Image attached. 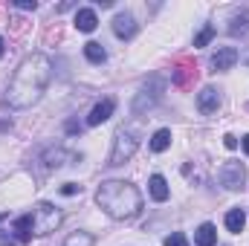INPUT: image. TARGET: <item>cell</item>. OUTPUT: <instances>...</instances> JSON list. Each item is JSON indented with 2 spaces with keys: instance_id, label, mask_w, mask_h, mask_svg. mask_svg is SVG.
I'll use <instances>...</instances> for the list:
<instances>
[{
  "instance_id": "cell-1",
  "label": "cell",
  "mask_w": 249,
  "mask_h": 246,
  "mask_svg": "<svg viewBox=\"0 0 249 246\" xmlns=\"http://www.w3.org/2000/svg\"><path fill=\"white\" fill-rule=\"evenodd\" d=\"M50 78H53V61H50L44 53H32V55H26V58L20 61V67L15 70L9 87H6L3 105L12 107V110L32 107V105L44 96Z\"/></svg>"
},
{
  "instance_id": "cell-2",
  "label": "cell",
  "mask_w": 249,
  "mask_h": 246,
  "mask_svg": "<svg viewBox=\"0 0 249 246\" xmlns=\"http://www.w3.org/2000/svg\"><path fill=\"white\" fill-rule=\"evenodd\" d=\"M96 203L99 209L113 217V220H130L139 214L142 209V194L133 183H124V180H105L96 191Z\"/></svg>"
},
{
  "instance_id": "cell-3",
  "label": "cell",
  "mask_w": 249,
  "mask_h": 246,
  "mask_svg": "<svg viewBox=\"0 0 249 246\" xmlns=\"http://www.w3.org/2000/svg\"><path fill=\"white\" fill-rule=\"evenodd\" d=\"M61 220H64L61 209L53 206V203H38V206L32 209V232H35L38 238L55 232V229L61 226Z\"/></svg>"
},
{
  "instance_id": "cell-4",
  "label": "cell",
  "mask_w": 249,
  "mask_h": 246,
  "mask_svg": "<svg viewBox=\"0 0 249 246\" xmlns=\"http://www.w3.org/2000/svg\"><path fill=\"white\" fill-rule=\"evenodd\" d=\"M136 148H139V139L130 133V130H119L116 133V139H113V151H110V159H107V165H124L133 154H136Z\"/></svg>"
},
{
  "instance_id": "cell-5",
  "label": "cell",
  "mask_w": 249,
  "mask_h": 246,
  "mask_svg": "<svg viewBox=\"0 0 249 246\" xmlns=\"http://www.w3.org/2000/svg\"><path fill=\"white\" fill-rule=\"evenodd\" d=\"M162 90H165V81H162L160 75H151V81H148V84L142 87V93L136 96V102H133V110H136V113H142V110L154 107V105L160 102Z\"/></svg>"
},
{
  "instance_id": "cell-6",
  "label": "cell",
  "mask_w": 249,
  "mask_h": 246,
  "mask_svg": "<svg viewBox=\"0 0 249 246\" xmlns=\"http://www.w3.org/2000/svg\"><path fill=\"white\" fill-rule=\"evenodd\" d=\"M217 180H220L223 188L238 191V188H244V183H247V168L241 162H223V168L217 171Z\"/></svg>"
},
{
  "instance_id": "cell-7",
  "label": "cell",
  "mask_w": 249,
  "mask_h": 246,
  "mask_svg": "<svg viewBox=\"0 0 249 246\" xmlns=\"http://www.w3.org/2000/svg\"><path fill=\"white\" fill-rule=\"evenodd\" d=\"M197 107H200V113H206V116L217 113V110H220V93H217L214 87H203V90L197 93Z\"/></svg>"
},
{
  "instance_id": "cell-8",
  "label": "cell",
  "mask_w": 249,
  "mask_h": 246,
  "mask_svg": "<svg viewBox=\"0 0 249 246\" xmlns=\"http://www.w3.org/2000/svg\"><path fill=\"white\" fill-rule=\"evenodd\" d=\"M136 20H133V15H127V12H119L116 18H113V32H116V38H122V41H130L133 35H136Z\"/></svg>"
},
{
  "instance_id": "cell-9",
  "label": "cell",
  "mask_w": 249,
  "mask_h": 246,
  "mask_svg": "<svg viewBox=\"0 0 249 246\" xmlns=\"http://www.w3.org/2000/svg\"><path fill=\"white\" fill-rule=\"evenodd\" d=\"M113 107H116V102L113 99H102L93 110H90V116H87V124L90 127H96V124H102V122H107L110 116H113Z\"/></svg>"
},
{
  "instance_id": "cell-10",
  "label": "cell",
  "mask_w": 249,
  "mask_h": 246,
  "mask_svg": "<svg viewBox=\"0 0 249 246\" xmlns=\"http://www.w3.org/2000/svg\"><path fill=\"white\" fill-rule=\"evenodd\" d=\"M238 61V50L235 47H220L214 55H212V67L217 70V72H223V70H232Z\"/></svg>"
},
{
  "instance_id": "cell-11",
  "label": "cell",
  "mask_w": 249,
  "mask_h": 246,
  "mask_svg": "<svg viewBox=\"0 0 249 246\" xmlns=\"http://www.w3.org/2000/svg\"><path fill=\"white\" fill-rule=\"evenodd\" d=\"M12 232H15V241L18 244H29L32 241V214H20L15 223H12Z\"/></svg>"
},
{
  "instance_id": "cell-12",
  "label": "cell",
  "mask_w": 249,
  "mask_h": 246,
  "mask_svg": "<svg viewBox=\"0 0 249 246\" xmlns=\"http://www.w3.org/2000/svg\"><path fill=\"white\" fill-rule=\"evenodd\" d=\"M96 26H99V18H96L93 9H78L75 12V29L78 32H93Z\"/></svg>"
},
{
  "instance_id": "cell-13",
  "label": "cell",
  "mask_w": 249,
  "mask_h": 246,
  "mask_svg": "<svg viewBox=\"0 0 249 246\" xmlns=\"http://www.w3.org/2000/svg\"><path fill=\"white\" fill-rule=\"evenodd\" d=\"M194 244L197 246H214L217 244V229H214V223H200L197 232H194Z\"/></svg>"
},
{
  "instance_id": "cell-14",
  "label": "cell",
  "mask_w": 249,
  "mask_h": 246,
  "mask_svg": "<svg viewBox=\"0 0 249 246\" xmlns=\"http://www.w3.org/2000/svg\"><path fill=\"white\" fill-rule=\"evenodd\" d=\"M244 226H247V211H244V209H229V211H226V229H229L232 235H241Z\"/></svg>"
},
{
  "instance_id": "cell-15",
  "label": "cell",
  "mask_w": 249,
  "mask_h": 246,
  "mask_svg": "<svg viewBox=\"0 0 249 246\" xmlns=\"http://www.w3.org/2000/svg\"><path fill=\"white\" fill-rule=\"evenodd\" d=\"M148 185H151V197H154L157 203H165V200H168L171 191H168V183H165L162 174H154V177L148 180Z\"/></svg>"
},
{
  "instance_id": "cell-16",
  "label": "cell",
  "mask_w": 249,
  "mask_h": 246,
  "mask_svg": "<svg viewBox=\"0 0 249 246\" xmlns=\"http://www.w3.org/2000/svg\"><path fill=\"white\" fill-rule=\"evenodd\" d=\"M84 58H87L90 64H105L107 61V50H105L102 44L90 41V44H84Z\"/></svg>"
},
{
  "instance_id": "cell-17",
  "label": "cell",
  "mask_w": 249,
  "mask_h": 246,
  "mask_svg": "<svg viewBox=\"0 0 249 246\" xmlns=\"http://www.w3.org/2000/svg\"><path fill=\"white\" fill-rule=\"evenodd\" d=\"M168 145H171V130H168V127H160V130L151 136V151H154V154H162V151H168Z\"/></svg>"
},
{
  "instance_id": "cell-18",
  "label": "cell",
  "mask_w": 249,
  "mask_h": 246,
  "mask_svg": "<svg viewBox=\"0 0 249 246\" xmlns=\"http://www.w3.org/2000/svg\"><path fill=\"white\" fill-rule=\"evenodd\" d=\"M64 159H75V157H72V154H67L64 148H53V151H47V154H44L47 168H61V165H67Z\"/></svg>"
},
{
  "instance_id": "cell-19",
  "label": "cell",
  "mask_w": 249,
  "mask_h": 246,
  "mask_svg": "<svg viewBox=\"0 0 249 246\" xmlns=\"http://www.w3.org/2000/svg\"><path fill=\"white\" fill-rule=\"evenodd\" d=\"M96 241H93V235H87V232H72L67 241H64V246H93Z\"/></svg>"
},
{
  "instance_id": "cell-20",
  "label": "cell",
  "mask_w": 249,
  "mask_h": 246,
  "mask_svg": "<svg viewBox=\"0 0 249 246\" xmlns=\"http://www.w3.org/2000/svg\"><path fill=\"white\" fill-rule=\"evenodd\" d=\"M214 38V26H203L194 38V47H209V41Z\"/></svg>"
},
{
  "instance_id": "cell-21",
  "label": "cell",
  "mask_w": 249,
  "mask_h": 246,
  "mask_svg": "<svg viewBox=\"0 0 249 246\" xmlns=\"http://www.w3.org/2000/svg\"><path fill=\"white\" fill-rule=\"evenodd\" d=\"M162 246H188V241H186V235L183 232H171L168 238H165V244Z\"/></svg>"
},
{
  "instance_id": "cell-22",
  "label": "cell",
  "mask_w": 249,
  "mask_h": 246,
  "mask_svg": "<svg viewBox=\"0 0 249 246\" xmlns=\"http://www.w3.org/2000/svg\"><path fill=\"white\" fill-rule=\"evenodd\" d=\"M78 191H81V185H75V183L61 185V194H67V197H70V194H78Z\"/></svg>"
},
{
  "instance_id": "cell-23",
  "label": "cell",
  "mask_w": 249,
  "mask_h": 246,
  "mask_svg": "<svg viewBox=\"0 0 249 246\" xmlns=\"http://www.w3.org/2000/svg\"><path fill=\"white\" fill-rule=\"evenodd\" d=\"M223 145H226L229 151H235V148H238V139H235L232 133H226V136H223Z\"/></svg>"
},
{
  "instance_id": "cell-24",
  "label": "cell",
  "mask_w": 249,
  "mask_h": 246,
  "mask_svg": "<svg viewBox=\"0 0 249 246\" xmlns=\"http://www.w3.org/2000/svg\"><path fill=\"white\" fill-rule=\"evenodd\" d=\"M18 9H32V12H35L38 3H35V0H18Z\"/></svg>"
},
{
  "instance_id": "cell-25",
  "label": "cell",
  "mask_w": 249,
  "mask_h": 246,
  "mask_svg": "<svg viewBox=\"0 0 249 246\" xmlns=\"http://www.w3.org/2000/svg\"><path fill=\"white\" fill-rule=\"evenodd\" d=\"M241 145H244V151H247V157H249V133L244 136V139H241Z\"/></svg>"
},
{
  "instance_id": "cell-26",
  "label": "cell",
  "mask_w": 249,
  "mask_h": 246,
  "mask_svg": "<svg viewBox=\"0 0 249 246\" xmlns=\"http://www.w3.org/2000/svg\"><path fill=\"white\" fill-rule=\"evenodd\" d=\"M3 53H6V44H3V38H0V58H3Z\"/></svg>"
},
{
  "instance_id": "cell-27",
  "label": "cell",
  "mask_w": 249,
  "mask_h": 246,
  "mask_svg": "<svg viewBox=\"0 0 249 246\" xmlns=\"http://www.w3.org/2000/svg\"><path fill=\"white\" fill-rule=\"evenodd\" d=\"M9 127H12L9 122H0V130H9Z\"/></svg>"
},
{
  "instance_id": "cell-28",
  "label": "cell",
  "mask_w": 249,
  "mask_h": 246,
  "mask_svg": "<svg viewBox=\"0 0 249 246\" xmlns=\"http://www.w3.org/2000/svg\"><path fill=\"white\" fill-rule=\"evenodd\" d=\"M3 220H6V214H0V223H3Z\"/></svg>"
}]
</instances>
